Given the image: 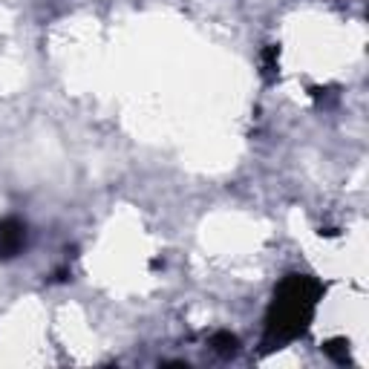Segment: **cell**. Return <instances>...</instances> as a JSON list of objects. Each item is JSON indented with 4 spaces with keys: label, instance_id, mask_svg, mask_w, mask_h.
<instances>
[{
    "label": "cell",
    "instance_id": "cell-1",
    "mask_svg": "<svg viewBox=\"0 0 369 369\" xmlns=\"http://www.w3.org/2000/svg\"><path fill=\"white\" fill-rule=\"evenodd\" d=\"M0 251H4V257H12L20 245H23V231H20V225L18 223H6L4 225V231H0Z\"/></svg>",
    "mask_w": 369,
    "mask_h": 369
}]
</instances>
